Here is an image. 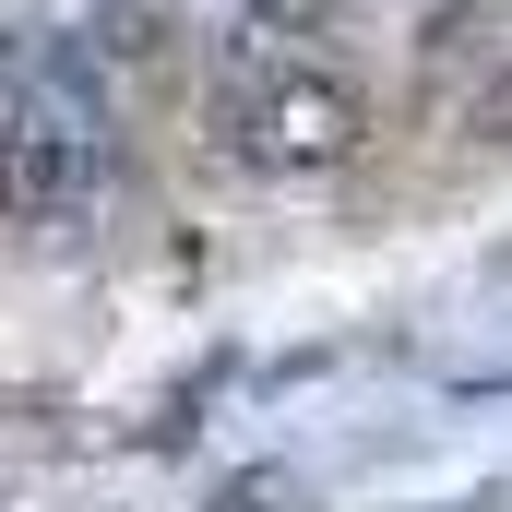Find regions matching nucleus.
Instances as JSON below:
<instances>
[{"label": "nucleus", "instance_id": "f257e3e1", "mask_svg": "<svg viewBox=\"0 0 512 512\" xmlns=\"http://www.w3.org/2000/svg\"><path fill=\"white\" fill-rule=\"evenodd\" d=\"M215 131L227 155L262 167V179H322L370 143V108L346 72H322L298 36H274V12L227 36V72H215Z\"/></svg>", "mask_w": 512, "mask_h": 512}, {"label": "nucleus", "instance_id": "20e7f679", "mask_svg": "<svg viewBox=\"0 0 512 512\" xmlns=\"http://www.w3.org/2000/svg\"><path fill=\"white\" fill-rule=\"evenodd\" d=\"M24 48H36V36H12V24H0V96H12V72H24Z\"/></svg>", "mask_w": 512, "mask_h": 512}, {"label": "nucleus", "instance_id": "7ed1b4c3", "mask_svg": "<svg viewBox=\"0 0 512 512\" xmlns=\"http://www.w3.org/2000/svg\"><path fill=\"white\" fill-rule=\"evenodd\" d=\"M215 512H298V489H286V477L262 465V477H239V489H227V501H215Z\"/></svg>", "mask_w": 512, "mask_h": 512}, {"label": "nucleus", "instance_id": "f03ea898", "mask_svg": "<svg viewBox=\"0 0 512 512\" xmlns=\"http://www.w3.org/2000/svg\"><path fill=\"white\" fill-rule=\"evenodd\" d=\"M108 179V72L72 36H36L12 96H0V203L12 215H60Z\"/></svg>", "mask_w": 512, "mask_h": 512}]
</instances>
